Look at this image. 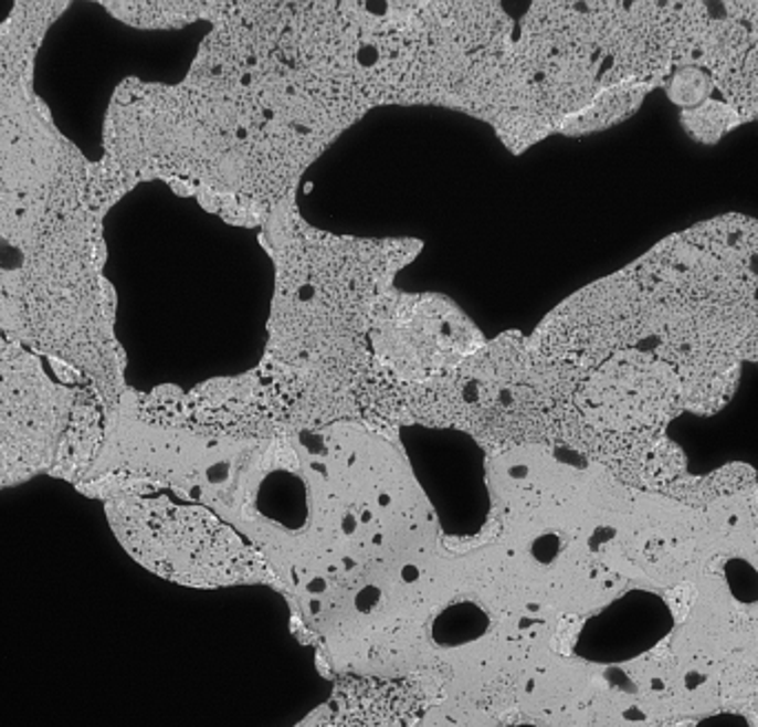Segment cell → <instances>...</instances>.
Here are the masks:
<instances>
[{
  "mask_svg": "<svg viewBox=\"0 0 758 727\" xmlns=\"http://www.w3.org/2000/svg\"><path fill=\"white\" fill-rule=\"evenodd\" d=\"M87 382L70 364L0 330V488L41 473L85 477L107 429V404Z\"/></svg>",
  "mask_w": 758,
  "mask_h": 727,
  "instance_id": "cell-1",
  "label": "cell"
},
{
  "mask_svg": "<svg viewBox=\"0 0 758 727\" xmlns=\"http://www.w3.org/2000/svg\"><path fill=\"white\" fill-rule=\"evenodd\" d=\"M78 486L105 502L120 546L162 579L193 588L275 581L260 552L202 506L143 488L125 475H101Z\"/></svg>",
  "mask_w": 758,
  "mask_h": 727,
  "instance_id": "cell-2",
  "label": "cell"
},
{
  "mask_svg": "<svg viewBox=\"0 0 758 727\" xmlns=\"http://www.w3.org/2000/svg\"><path fill=\"white\" fill-rule=\"evenodd\" d=\"M552 373L522 348L497 344L429 384L420 411L491 444L530 442L546 431Z\"/></svg>",
  "mask_w": 758,
  "mask_h": 727,
  "instance_id": "cell-3",
  "label": "cell"
},
{
  "mask_svg": "<svg viewBox=\"0 0 758 727\" xmlns=\"http://www.w3.org/2000/svg\"><path fill=\"white\" fill-rule=\"evenodd\" d=\"M475 328L449 302L396 297L377 310L372 341L377 357L407 380L442 378L475 348Z\"/></svg>",
  "mask_w": 758,
  "mask_h": 727,
  "instance_id": "cell-4",
  "label": "cell"
},
{
  "mask_svg": "<svg viewBox=\"0 0 758 727\" xmlns=\"http://www.w3.org/2000/svg\"><path fill=\"white\" fill-rule=\"evenodd\" d=\"M424 696L411 681L344 678L328 707L324 727H418Z\"/></svg>",
  "mask_w": 758,
  "mask_h": 727,
  "instance_id": "cell-5",
  "label": "cell"
},
{
  "mask_svg": "<svg viewBox=\"0 0 758 727\" xmlns=\"http://www.w3.org/2000/svg\"><path fill=\"white\" fill-rule=\"evenodd\" d=\"M709 76L703 70L685 67L667 83V98L685 109H696L709 96Z\"/></svg>",
  "mask_w": 758,
  "mask_h": 727,
  "instance_id": "cell-6",
  "label": "cell"
},
{
  "mask_svg": "<svg viewBox=\"0 0 758 727\" xmlns=\"http://www.w3.org/2000/svg\"><path fill=\"white\" fill-rule=\"evenodd\" d=\"M689 131L703 143H716L734 123V114L723 105H703L689 109V118H685Z\"/></svg>",
  "mask_w": 758,
  "mask_h": 727,
  "instance_id": "cell-7",
  "label": "cell"
},
{
  "mask_svg": "<svg viewBox=\"0 0 758 727\" xmlns=\"http://www.w3.org/2000/svg\"><path fill=\"white\" fill-rule=\"evenodd\" d=\"M725 579L738 601L751 603L758 599V572L747 561L731 559L725 566Z\"/></svg>",
  "mask_w": 758,
  "mask_h": 727,
  "instance_id": "cell-8",
  "label": "cell"
}]
</instances>
